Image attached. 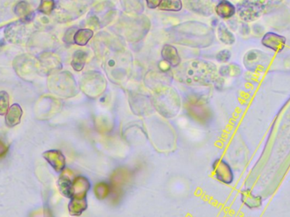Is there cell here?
Instances as JSON below:
<instances>
[{"instance_id":"cell-1","label":"cell","mask_w":290,"mask_h":217,"mask_svg":"<svg viewBox=\"0 0 290 217\" xmlns=\"http://www.w3.org/2000/svg\"><path fill=\"white\" fill-rule=\"evenodd\" d=\"M216 74L214 64L205 60H191L181 65L175 75L178 81L185 84L203 86L214 82Z\"/></svg>"},{"instance_id":"cell-2","label":"cell","mask_w":290,"mask_h":217,"mask_svg":"<svg viewBox=\"0 0 290 217\" xmlns=\"http://www.w3.org/2000/svg\"><path fill=\"white\" fill-rule=\"evenodd\" d=\"M152 103L155 110L166 118L174 117L180 110V98L173 88H157Z\"/></svg>"},{"instance_id":"cell-3","label":"cell","mask_w":290,"mask_h":217,"mask_svg":"<svg viewBox=\"0 0 290 217\" xmlns=\"http://www.w3.org/2000/svg\"><path fill=\"white\" fill-rule=\"evenodd\" d=\"M185 110L192 118L200 123H206L211 117V111L206 100L198 97H192L185 101Z\"/></svg>"},{"instance_id":"cell-4","label":"cell","mask_w":290,"mask_h":217,"mask_svg":"<svg viewBox=\"0 0 290 217\" xmlns=\"http://www.w3.org/2000/svg\"><path fill=\"white\" fill-rule=\"evenodd\" d=\"M265 8V0H243L238 8L240 18L245 21H254L259 18Z\"/></svg>"},{"instance_id":"cell-5","label":"cell","mask_w":290,"mask_h":217,"mask_svg":"<svg viewBox=\"0 0 290 217\" xmlns=\"http://www.w3.org/2000/svg\"><path fill=\"white\" fill-rule=\"evenodd\" d=\"M269 57L260 50L249 51L244 57V64L249 71L260 72L265 71L269 64Z\"/></svg>"},{"instance_id":"cell-6","label":"cell","mask_w":290,"mask_h":217,"mask_svg":"<svg viewBox=\"0 0 290 217\" xmlns=\"http://www.w3.org/2000/svg\"><path fill=\"white\" fill-rule=\"evenodd\" d=\"M131 175L130 172L125 168H119L116 169L113 175L110 178V189L111 194L110 196L115 197H121L123 195L124 190L129 184Z\"/></svg>"},{"instance_id":"cell-7","label":"cell","mask_w":290,"mask_h":217,"mask_svg":"<svg viewBox=\"0 0 290 217\" xmlns=\"http://www.w3.org/2000/svg\"><path fill=\"white\" fill-rule=\"evenodd\" d=\"M212 169L215 177L219 182L227 185L233 184L234 181V171L228 161L223 159H217L213 163Z\"/></svg>"},{"instance_id":"cell-8","label":"cell","mask_w":290,"mask_h":217,"mask_svg":"<svg viewBox=\"0 0 290 217\" xmlns=\"http://www.w3.org/2000/svg\"><path fill=\"white\" fill-rule=\"evenodd\" d=\"M262 42L266 48H270L274 52L279 53L285 48L286 38L275 32H268L262 37Z\"/></svg>"},{"instance_id":"cell-9","label":"cell","mask_w":290,"mask_h":217,"mask_svg":"<svg viewBox=\"0 0 290 217\" xmlns=\"http://www.w3.org/2000/svg\"><path fill=\"white\" fill-rule=\"evenodd\" d=\"M240 200L243 205L250 210L259 209L263 203L262 196L254 194L251 189H243Z\"/></svg>"},{"instance_id":"cell-10","label":"cell","mask_w":290,"mask_h":217,"mask_svg":"<svg viewBox=\"0 0 290 217\" xmlns=\"http://www.w3.org/2000/svg\"><path fill=\"white\" fill-rule=\"evenodd\" d=\"M161 56L165 62L169 64L172 67H178L180 65L181 58L178 51L174 46L166 44L161 50Z\"/></svg>"},{"instance_id":"cell-11","label":"cell","mask_w":290,"mask_h":217,"mask_svg":"<svg viewBox=\"0 0 290 217\" xmlns=\"http://www.w3.org/2000/svg\"><path fill=\"white\" fill-rule=\"evenodd\" d=\"M90 181L88 180L86 177L79 176L73 181V195H72V197H87V193L90 190Z\"/></svg>"},{"instance_id":"cell-12","label":"cell","mask_w":290,"mask_h":217,"mask_svg":"<svg viewBox=\"0 0 290 217\" xmlns=\"http://www.w3.org/2000/svg\"><path fill=\"white\" fill-rule=\"evenodd\" d=\"M22 116V110L20 105L14 104L6 113L5 122L8 127H14L20 123Z\"/></svg>"},{"instance_id":"cell-13","label":"cell","mask_w":290,"mask_h":217,"mask_svg":"<svg viewBox=\"0 0 290 217\" xmlns=\"http://www.w3.org/2000/svg\"><path fill=\"white\" fill-rule=\"evenodd\" d=\"M69 205V211L72 216H80L87 210V197H72Z\"/></svg>"},{"instance_id":"cell-14","label":"cell","mask_w":290,"mask_h":217,"mask_svg":"<svg viewBox=\"0 0 290 217\" xmlns=\"http://www.w3.org/2000/svg\"><path fill=\"white\" fill-rule=\"evenodd\" d=\"M215 9L217 14L223 19H228L230 17L234 16L236 12L235 6L228 0H222L216 6Z\"/></svg>"},{"instance_id":"cell-15","label":"cell","mask_w":290,"mask_h":217,"mask_svg":"<svg viewBox=\"0 0 290 217\" xmlns=\"http://www.w3.org/2000/svg\"><path fill=\"white\" fill-rule=\"evenodd\" d=\"M93 37V31L89 28L79 29L74 36V43L79 46L87 45Z\"/></svg>"},{"instance_id":"cell-16","label":"cell","mask_w":290,"mask_h":217,"mask_svg":"<svg viewBox=\"0 0 290 217\" xmlns=\"http://www.w3.org/2000/svg\"><path fill=\"white\" fill-rule=\"evenodd\" d=\"M87 54L83 50H76L72 56L71 60V66L74 69V71H81L83 70L86 61H87Z\"/></svg>"},{"instance_id":"cell-17","label":"cell","mask_w":290,"mask_h":217,"mask_svg":"<svg viewBox=\"0 0 290 217\" xmlns=\"http://www.w3.org/2000/svg\"><path fill=\"white\" fill-rule=\"evenodd\" d=\"M217 32H218V37H219L220 41L225 43L227 45H232L235 42V37H234V34L228 30L225 24H223V23L220 24Z\"/></svg>"},{"instance_id":"cell-18","label":"cell","mask_w":290,"mask_h":217,"mask_svg":"<svg viewBox=\"0 0 290 217\" xmlns=\"http://www.w3.org/2000/svg\"><path fill=\"white\" fill-rule=\"evenodd\" d=\"M183 8V3L181 0H161V3L158 6L160 10L163 11H180Z\"/></svg>"},{"instance_id":"cell-19","label":"cell","mask_w":290,"mask_h":217,"mask_svg":"<svg viewBox=\"0 0 290 217\" xmlns=\"http://www.w3.org/2000/svg\"><path fill=\"white\" fill-rule=\"evenodd\" d=\"M93 192H94L96 198L100 201L107 199L108 197H110V194H111L110 183L100 182L99 184H96L94 189H93Z\"/></svg>"},{"instance_id":"cell-20","label":"cell","mask_w":290,"mask_h":217,"mask_svg":"<svg viewBox=\"0 0 290 217\" xmlns=\"http://www.w3.org/2000/svg\"><path fill=\"white\" fill-rule=\"evenodd\" d=\"M59 187L60 192L62 193V195H65V197H72L73 182L70 178H65V177L60 178L59 181Z\"/></svg>"},{"instance_id":"cell-21","label":"cell","mask_w":290,"mask_h":217,"mask_svg":"<svg viewBox=\"0 0 290 217\" xmlns=\"http://www.w3.org/2000/svg\"><path fill=\"white\" fill-rule=\"evenodd\" d=\"M54 155H51V164L53 165V167H54V169L59 172V171H62L63 168L65 167V157L64 155H62V153L59 152V151H54L53 152Z\"/></svg>"},{"instance_id":"cell-22","label":"cell","mask_w":290,"mask_h":217,"mask_svg":"<svg viewBox=\"0 0 290 217\" xmlns=\"http://www.w3.org/2000/svg\"><path fill=\"white\" fill-rule=\"evenodd\" d=\"M8 110V94L5 91L0 92V116H4Z\"/></svg>"},{"instance_id":"cell-23","label":"cell","mask_w":290,"mask_h":217,"mask_svg":"<svg viewBox=\"0 0 290 217\" xmlns=\"http://www.w3.org/2000/svg\"><path fill=\"white\" fill-rule=\"evenodd\" d=\"M190 3V6L192 8H194L195 10L199 9L198 11L201 12L203 8H209L208 6L210 4V0H188Z\"/></svg>"},{"instance_id":"cell-24","label":"cell","mask_w":290,"mask_h":217,"mask_svg":"<svg viewBox=\"0 0 290 217\" xmlns=\"http://www.w3.org/2000/svg\"><path fill=\"white\" fill-rule=\"evenodd\" d=\"M54 8V0H42L39 6V11L44 14H49Z\"/></svg>"},{"instance_id":"cell-25","label":"cell","mask_w":290,"mask_h":217,"mask_svg":"<svg viewBox=\"0 0 290 217\" xmlns=\"http://www.w3.org/2000/svg\"><path fill=\"white\" fill-rule=\"evenodd\" d=\"M216 58H217V61H219V62H228L231 58V52L228 49L220 51L219 53L217 54Z\"/></svg>"},{"instance_id":"cell-26","label":"cell","mask_w":290,"mask_h":217,"mask_svg":"<svg viewBox=\"0 0 290 217\" xmlns=\"http://www.w3.org/2000/svg\"><path fill=\"white\" fill-rule=\"evenodd\" d=\"M76 31L77 30L75 27L67 30V31L65 32V37H64V41L67 43H74V36H75Z\"/></svg>"},{"instance_id":"cell-27","label":"cell","mask_w":290,"mask_h":217,"mask_svg":"<svg viewBox=\"0 0 290 217\" xmlns=\"http://www.w3.org/2000/svg\"><path fill=\"white\" fill-rule=\"evenodd\" d=\"M146 1L147 6L149 8H158V6L161 3V0H145Z\"/></svg>"}]
</instances>
